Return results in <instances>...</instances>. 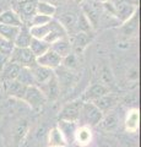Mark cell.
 Instances as JSON below:
<instances>
[{
    "instance_id": "6da1fadb",
    "label": "cell",
    "mask_w": 141,
    "mask_h": 147,
    "mask_svg": "<svg viewBox=\"0 0 141 147\" xmlns=\"http://www.w3.org/2000/svg\"><path fill=\"white\" fill-rule=\"evenodd\" d=\"M114 15L120 24H125L138 11V0H111Z\"/></svg>"
},
{
    "instance_id": "7a4b0ae2",
    "label": "cell",
    "mask_w": 141,
    "mask_h": 147,
    "mask_svg": "<svg viewBox=\"0 0 141 147\" xmlns=\"http://www.w3.org/2000/svg\"><path fill=\"white\" fill-rule=\"evenodd\" d=\"M103 115L104 114L92 102H84L80 112L79 121H81V125L84 126L93 127L98 125L99 121L102 120Z\"/></svg>"
},
{
    "instance_id": "3957f363",
    "label": "cell",
    "mask_w": 141,
    "mask_h": 147,
    "mask_svg": "<svg viewBox=\"0 0 141 147\" xmlns=\"http://www.w3.org/2000/svg\"><path fill=\"white\" fill-rule=\"evenodd\" d=\"M81 13L90 22L92 28L99 26V21L103 15V4L97 0H88L81 4Z\"/></svg>"
},
{
    "instance_id": "277c9868",
    "label": "cell",
    "mask_w": 141,
    "mask_h": 147,
    "mask_svg": "<svg viewBox=\"0 0 141 147\" xmlns=\"http://www.w3.org/2000/svg\"><path fill=\"white\" fill-rule=\"evenodd\" d=\"M9 61L15 63L21 67H33L36 65V57L32 54L30 48H16L13 47L9 57Z\"/></svg>"
},
{
    "instance_id": "5b68a950",
    "label": "cell",
    "mask_w": 141,
    "mask_h": 147,
    "mask_svg": "<svg viewBox=\"0 0 141 147\" xmlns=\"http://www.w3.org/2000/svg\"><path fill=\"white\" fill-rule=\"evenodd\" d=\"M22 100L25 103H27L32 109L38 110L43 107L47 102V98L42 91H40L39 87L37 86H28L26 87L25 94L22 97Z\"/></svg>"
},
{
    "instance_id": "8992f818",
    "label": "cell",
    "mask_w": 141,
    "mask_h": 147,
    "mask_svg": "<svg viewBox=\"0 0 141 147\" xmlns=\"http://www.w3.org/2000/svg\"><path fill=\"white\" fill-rule=\"evenodd\" d=\"M82 104H84V100L81 98H77L75 100H71V102L66 103L60 110V113H59V120L77 123L79 121Z\"/></svg>"
},
{
    "instance_id": "52a82bcc",
    "label": "cell",
    "mask_w": 141,
    "mask_h": 147,
    "mask_svg": "<svg viewBox=\"0 0 141 147\" xmlns=\"http://www.w3.org/2000/svg\"><path fill=\"white\" fill-rule=\"evenodd\" d=\"M37 1L38 0H26V1H21V3H16L17 9L16 12L20 16L22 24L25 25V22L31 21L34 15H36V7H37Z\"/></svg>"
},
{
    "instance_id": "ba28073f",
    "label": "cell",
    "mask_w": 141,
    "mask_h": 147,
    "mask_svg": "<svg viewBox=\"0 0 141 147\" xmlns=\"http://www.w3.org/2000/svg\"><path fill=\"white\" fill-rule=\"evenodd\" d=\"M31 71H32L34 84L37 87L45 85L47 82H49L54 76H55V71L54 70H51V69H48V67L37 65V64H36L33 67H31Z\"/></svg>"
},
{
    "instance_id": "9c48e42d",
    "label": "cell",
    "mask_w": 141,
    "mask_h": 147,
    "mask_svg": "<svg viewBox=\"0 0 141 147\" xmlns=\"http://www.w3.org/2000/svg\"><path fill=\"white\" fill-rule=\"evenodd\" d=\"M36 64L55 71V69H58L61 65V58L59 57V55H57L53 50L48 49L43 55L36 58Z\"/></svg>"
},
{
    "instance_id": "30bf717a",
    "label": "cell",
    "mask_w": 141,
    "mask_h": 147,
    "mask_svg": "<svg viewBox=\"0 0 141 147\" xmlns=\"http://www.w3.org/2000/svg\"><path fill=\"white\" fill-rule=\"evenodd\" d=\"M91 33H85V32H77L71 36L70 43H71V48H72V53H82L84 49L90 44L92 36H90Z\"/></svg>"
},
{
    "instance_id": "8fae6325",
    "label": "cell",
    "mask_w": 141,
    "mask_h": 147,
    "mask_svg": "<svg viewBox=\"0 0 141 147\" xmlns=\"http://www.w3.org/2000/svg\"><path fill=\"white\" fill-rule=\"evenodd\" d=\"M118 102H119V98H118V96L114 94V93H111V92H108L107 94L102 96L101 98L96 99L92 103L104 114V113H107V112H111V110L118 104Z\"/></svg>"
},
{
    "instance_id": "7c38bea8",
    "label": "cell",
    "mask_w": 141,
    "mask_h": 147,
    "mask_svg": "<svg viewBox=\"0 0 141 147\" xmlns=\"http://www.w3.org/2000/svg\"><path fill=\"white\" fill-rule=\"evenodd\" d=\"M108 92H109V88L106 87L104 85H102V84H93V85H91L87 90H86V92L82 94L81 99H82L84 102H94L96 99L101 98L102 96L107 94Z\"/></svg>"
},
{
    "instance_id": "4fadbf2b",
    "label": "cell",
    "mask_w": 141,
    "mask_h": 147,
    "mask_svg": "<svg viewBox=\"0 0 141 147\" xmlns=\"http://www.w3.org/2000/svg\"><path fill=\"white\" fill-rule=\"evenodd\" d=\"M77 20H79V15H76L75 12H64L61 13V16L59 17L58 22L60 24L64 30L66 31L67 36L76 33V27H77Z\"/></svg>"
},
{
    "instance_id": "5bb4252c",
    "label": "cell",
    "mask_w": 141,
    "mask_h": 147,
    "mask_svg": "<svg viewBox=\"0 0 141 147\" xmlns=\"http://www.w3.org/2000/svg\"><path fill=\"white\" fill-rule=\"evenodd\" d=\"M3 86H4V91H5V93L7 96L22 100V97H24L25 91H26V86L21 85L20 82H17L16 80L3 81Z\"/></svg>"
},
{
    "instance_id": "9a60e30c",
    "label": "cell",
    "mask_w": 141,
    "mask_h": 147,
    "mask_svg": "<svg viewBox=\"0 0 141 147\" xmlns=\"http://www.w3.org/2000/svg\"><path fill=\"white\" fill-rule=\"evenodd\" d=\"M49 49L53 50L57 55H59L61 59L67 57L69 54L72 53V48H71V43L69 39V36L65 37V38H60L55 40L54 43H52L49 45Z\"/></svg>"
},
{
    "instance_id": "2e32d148",
    "label": "cell",
    "mask_w": 141,
    "mask_h": 147,
    "mask_svg": "<svg viewBox=\"0 0 141 147\" xmlns=\"http://www.w3.org/2000/svg\"><path fill=\"white\" fill-rule=\"evenodd\" d=\"M66 145L67 142L58 126H54L48 131L47 147H66Z\"/></svg>"
},
{
    "instance_id": "e0dca14e",
    "label": "cell",
    "mask_w": 141,
    "mask_h": 147,
    "mask_svg": "<svg viewBox=\"0 0 141 147\" xmlns=\"http://www.w3.org/2000/svg\"><path fill=\"white\" fill-rule=\"evenodd\" d=\"M0 24L13 26V27H22V24L20 16L13 9H9V10H3L0 12Z\"/></svg>"
},
{
    "instance_id": "ac0fdd59",
    "label": "cell",
    "mask_w": 141,
    "mask_h": 147,
    "mask_svg": "<svg viewBox=\"0 0 141 147\" xmlns=\"http://www.w3.org/2000/svg\"><path fill=\"white\" fill-rule=\"evenodd\" d=\"M39 88H40V91H42L43 93H44L47 100H48V99L55 100V99L59 97V93H60V86H59V82H58V80H57L55 76H54L49 82H47L45 85L40 86Z\"/></svg>"
},
{
    "instance_id": "d6986e66",
    "label": "cell",
    "mask_w": 141,
    "mask_h": 147,
    "mask_svg": "<svg viewBox=\"0 0 141 147\" xmlns=\"http://www.w3.org/2000/svg\"><path fill=\"white\" fill-rule=\"evenodd\" d=\"M74 141H76L77 144L82 147L90 145V142L92 141V131H91V127L84 126V125L77 126L75 130Z\"/></svg>"
},
{
    "instance_id": "ffe728a7",
    "label": "cell",
    "mask_w": 141,
    "mask_h": 147,
    "mask_svg": "<svg viewBox=\"0 0 141 147\" xmlns=\"http://www.w3.org/2000/svg\"><path fill=\"white\" fill-rule=\"evenodd\" d=\"M28 123L25 119L19 120L15 124V126L12 129V140L15 142V145H20L25 140L27 132H28Z\"/></svg>"
},
{
    "instance_id": "44dd1931",
    "label": "cell",
    "mask_w": 141,
    "mask_h": 147,
    "mask_svg": "<svg viewBox=\"0 0 141 147\" xmlns=\"http://www.w3.org/2000/svg\"><path fill=\"white\" fill-rule=\"evenodd\" d=\"M32 40V36L30 33V30L26 25L20 27V31L17 33L15 40H13V47L16 48H28L30 43Z\"/></svg>"
},
{
    "instance_id": "7402d4cb",
    "label": "cell",
    "mask_w": 141,
    "mask_h": 147,
    "mask_svg": "<svg viewBox=\"0 0 141 147\" xmlns=\"http://www.w3.org/2000/svg\"><path fill=\"white\" fill-rule=\"evenodd\" d=\"M21 66L17 65L15 63H11V61H7L5 65L1 67V77H3V81H12V80H16L19 74L21 71Z\"/></svg>"
},
{
    "instance_id": "603a6c76",
    "label": "cell",
    "mask_w": 141,
    "mask_h": 147,
    "mask_svg": "<svg viewBox=\"0 0 141 147\" xmlns=\"http://www.w3.org/2000/svg\"><path fill=\"white\" fill-rule=\"evenodd\" d=\"M139 109H130L125 119V129L128 132H136L139 129Z\"/></svg>"
},
{
    "instance_id": "cb8c5ba5",
    "label": "cell",
    "mask_w": 141,
    "mask_h": 147,
    "mask_svg": "<svg viewBox=\"0 0 141 147\" xmlns=\"http://www.w3.org/2000/svg\"><path fill=\"white\" fill-rule=\"evenodd\" d=\"M118 123L119 121H118L117 115L115 114H113V113H111V114H107V115H103L102 120L99 121V124L97 126L103 131L111 132V131H114L115 129L118 127Z\"/></svg>"
},
{
    "instance_id": "d4e9b609",
    "label": "cell",
    "mask_w": 141,
    "mask_h": 147,
    "mask_svg": "<svg viewBox=\"0 0 141 147\" xmlns=\"http://www.w3.org/2000/svg\"><path fill=\"white\" fill-rule=\"evenodd\" d=\"M58 127L59 130L63 132L64 135L66 142L74 141V135H75V130H76V123H71V121H64V120H59V124H58Z\"/></svg>"
},
{
    "instance_id": "484cf974",
    "label": "cell",
    "mask_w": 141,
    "mask_h": 147,
    "mask_svg": "<svg viewBox=\"0 0 141 147\" xmlns=\"http://www.w3.org/2000/svg\"><path fill=\"white\" fill-rule=\"evenodd\" d=\"M52 21L49 22V24L44 25V26H32V27H28L30 33H31V36H32V38L44 40V38L48 36V33L52 30Z\"/></svg>"
},
{
    "instance_id": "4316f807",
    "label": "cell",
    "mask_w": 141,
    "mask_h": 147,
    "mask_svg": "<svg viewBox=\"0 0 141 147\" xmlns=\"http://www.w3.org/2000/svg\"><path fill=\"white\" fill-rule=\"evenodd\" d=\"M28 48H30V50L32 52V54L34 55V57L38 58V57H40V55H43L49 49V44L47 42H44V40H42V39L32 38Z\"/></svg>"
},
{
    "instance_id": "83f0119b",
    "label": "cell",
    "mask_w": 141,
    "mask_h": 147,
    "mask_svg": "<svg viewBox=\"0 0 141 147\" xmlns=\"http://www.w3.org/2000/svg\"><path fill=\"white\" fill-rule=\"evenodd\" d=\"M19 31H20V27H13V26H7V25L0 24V38L10 40V42L13 43Z\"/></svg>"
},
{
    "instance_id": "f1b7e54d",
    "label": "cell",
    "mask_w": 141,
    "mask_h": 147,
    "mask_svg": "<svg viewBox=\"0 0 141 147\" xmlns=\"http://www.w3.org/2000/svg\"><path fill=\"white\" fill-rule=\"evenodd\" d=\"M16 81L20 82L21 85H24L26 87H28V86H36L33 75H32V71H31L30 67H22L20 74H19V76H17Z\"/></svg>"
},
{
    "instance_id": "f546056e",
    "label": "cell",
    "mask_w": 141,
    "mask_h": 147,
    "mask_svg": "<svg viewBox=\"0 0 141 147\" xmlns=\"http://www.w3.org/2000/svg\"><path fill=\"white\" fill-rule=\"evenodd\" d=\"M55 12H57V6H54V5H52V4H49V3L42 1V0H38V1H37L36 13L53 17L54 15H55Z\"/></svg>"
},
{
    "instance_id": "4dcf8cb0",
    "label": "cell",
    "mask_w": 141,
    "mask_h": 147,
    "mask_svg": "<svg viewBox=\"0 0 141 147\" xmlns=\"http://www.w3.org/2000/svg\"><path fill=\"white\" fill-rule=\"evenodd\" d=\"M53 20V17H49V16H44V15H39V13H36V15L31 18L30 21V25L27 27H32V26H44L49 24Z\"/></svg>"
},
{
    "instance_id": "1f68e13d",
    "label": "cell",
    "mask_w": 141,
    "mask_h": 147,
    "mask_svg": "<svg viewBox=\"0 0 141 147\" xmlns=\"http://www.w3.org/2000/svg\"><path fill=\"white\" fill-rule=\"evenodd\" d=\"M76 65H77V58H76L75 53H71V54L67 55V57L61 59V66L65 67V69L72 70V69L76 67Z\"/></svg>"
},
{
    "instance_id": "d6a6232c",
    "label": "cell",
    "mask_w": 141,
    "mask_h": 147,
    "mask_svg": "<svg viewBox=\"0 0 141 147\" xmlns=\"http://www.w3.org/2000/svg\"><path fill=\"white\" fill-rule=\"evenodd\" d=\"M101 79H102V85H104L106 87H108L109 88V85H112L113 84V75H112V72L111 70H109L108 67L104 66L102 69V71H101Z\"/></svg>"
},
{
    "instance_id": "836d02e7",
    "label": "cell",
    "mask_w": 141,
    "mask_h": 147,
    "mask_svg": "<svg viewBox=\"0 0 141 147\" xmlns=\"http://www.w3.org/2000/svg\"><path fill=\"white\" fill-rule=\"evenodd\" d=\"M42 1L49 3V4H52V5H54V6H57L59 3H61V1H63V0H42Z\"/></svg>"
},
{
    "instance_id": "e575fe53",
    "label": "cell",
    "mask_w": 141,
    "mask_h": 147,
    "mask_svg": "<svg viewBox=\"0 0 141 147\" xmlns=\"http://www.w3.org/2000/svg\"><path fill=\"white\" fill-rule=\"evenodd\" d=\"M75 1H77L79 4H82V3H85V1H88V0H75Z\"/></svg>"
},
{
    "instance_id": "d590c367",
    "label": "cell",
    "mask_w": 141,
    "mask_h": 147,
    "mask_svg": "<svg viewBox=\"0 0 141 147\" xmlns=\"http://www.w3.org/2000/svg\"><path fill=\"white\" fill-rule=\"evenodd\" d=\"M97 1H99V3H108V1H111V0H97Z\"/></svg>"
},
{
    "instance_id": "8d00e7d4",
    "label": "cell",
    "mask_w": 141,
    "mask_h": 147,
    "mask_svg": "<svg viewBox=\"0 0 141 147\" xmlns=\"http://www.w3.org/2000/svg\"><path fill=\"white\" fill-rule=\"evenodd\" d=\"M12 1H15V3H21V1H26V0H12Z\"/></svg>"
},
{
    "instance_id": "74e56055",
    "label": "cell",
    "mask_w": 141,
    "mask_h": 147,
    "mask_svg": "<svg viewBox=\"0 0 141 147\" xmlns=\"http://www.w3.org/2000/svg\"><path fill=\"white\" fill-rule=\"evenodd\" d=\"M1 118H3V114H1V113H0V120H1Z\"/></svg>"
},
{
    "instance_id": "f35d334b",
    "label": "cell",
    "mask_w": 141,
    "mask_h": 147,
    "mask_svg": "<svg viewBox=\"0 0 141 147\" xmlns=\"http://www.w3.org/2000/svg\"><path fill=\"white\" fill-rule=\"evenodd\" d=\"M1 11H3V10H1V9H0V12H1Z\"/></svg>"
}]
</instances>
